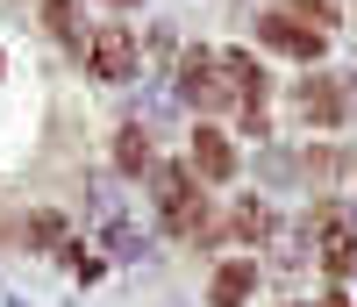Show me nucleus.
<instances>
[{"instance_id": "obj_1", "label": "nucleus", "mask_w": 357, "mask_h": 307, "mask_svg": "<svg viewBox=\"0 0 357 307\" xmlns=\"http://www.w3.org/2000/svg\"><path fill=\"white\" fill-rule=\"evenodd\" d=\"M158 207H165V222L186 236V243H200L207 214H200V186H193L186 172H158Z\"/></svg>"}, {"instance_id": "obj_2", "label": "nucleus", "mask_w": 357, "mask_h": 307, "mask_svg": "<svg viewBox=\"0 0 357 307\" xmlns=\"http://www.w3.org/2000/svg\"><path fill=\"white\" fill-rule=\"evenodd\" d=\"M257 29H264V43H272V50L301 57V65H321V50H329V36H321V29H307L301 15H264Z\"/></svg>"}, {"instance_id": "obj_3", "label": "nucleus", "mask_w": 357, "mask_h": 307, "mask_svg": "<svg viewBox=\"0 0 357 307\" xmlns=\"http://www.w3.org/2000/svg\"><path fill=\"white\" fill-rule=\"evenodd\" d=\"M186 93H193L200 107H215V100H229V93H243V86H236L229 57H186Z\"/></svg>"}, {"instance_id": "obj_4", "label": "nucleus", "mask_w": 357, "mask_h": 307, "mask_svg": "<svg viewBox=\"0 0 357 307\" xmlns=\"http://www.w3.org/2000/svg\"><path fill=\"white\" fill-rule=\"evenodd\" d=\"M86 57H93L100 79H129L136 72V36H129V29H100V36L86 43Z\"/></svg>"}, {"instance_id": "obj_5", "label": "nucleus", "mask_w": 357, "mask_h": 307, "mask_svg": "<svg viewBox=\"0 0 357 307\" xmlns=\"http://www.w3.org/2000/svg\"><path fill=\"white\" fill-rule=\"evenodd\" d=\"M193 172L200 179H236V150H229V136L215 129V121L193 129Z\"/></svg>"}, {"instance_id": "obj_6", "label": "nucleus", "mask_w": 357, "mask_h": 307, "mask_svg": "<svg viewBox=\"0 0 357 307\" xmlns=\"http://www.w3.org/2000/svg\"><path fill=\"white\" fill-rule=\"evenodd\" d=\"M250 293H257V264H250V257L222 264V271H215V286H207V300H215V307H243Z\"/></svg>"}, {"instance_id": "obj_7", "label": "nucleus", "mask_w": 357, "mask_h": 307, "mask_svg": "<svg viewBox=\"0 0 357 307\" xmlns=\"http://www.w3.org/2000/svg\"><path fill=\"white\" fill-rule=\"evenodd\" d=\"M350 257H357V243H350V222H343V214H321V264H329L336 279H343V271H350Z\"/></svg>"}, {"instance_id": "obj_8", "label": "nucleus", "mask_w": 357, "mask_h": 307, "mask_svg": "<svg viewBox=\"0 0 357 307\" xmlns=\"http://www.w3.org/2000/svg\"><path fill=\"white\" fill-rule=\"evenodd\" d=\"M301 107L321 121V129H336V121H343V93H336V79H307V86H301Z\"/></svg>"}, {"instance_id": "obj_9", "label": "nucleus", "mask_w": 357, "mask_h": 307, "mask_svg": "<svg viewBox=\"0 0 357 307\" xmlns=\"http://www.w3.org/2000/svg\"><path fill=\"white\" fill-rule=\"evenodd\" d=\"M264 222H272V214H264V200H243V207L229 214V229L243 236V243H257V236H264Z\"/></svg>"}, {"instance_id": "obj_10", "label": "nucleus", "mask_w": 357, "mask_h": 307, "mask_svg": "<svg viewBox=\"0 0 357 307\" xmlns=\"http://www.w3.org/2000/svg\"><path fill=\"white\" fill-rule=\"evenodd\" d=\"M114 158H122L129 172H143V165H151V143H143V129H122V136H114Z\"/></svg>"}, {"instance_id": "obj_11", "label": "nucleus", "mask_w": 357, "mask_h": 307, "mask_svg": "<svg viewBox=\"0 0 357 307\" xmlns=\"http://www.w3.org/2000/svg\"><path fill=\"white\" fill-rule=\"evenodd\" d=\"M50 29H57V36H86L79 15H72V0H50Z\"/></svg>"}, {"instance_id": "obj_12", "label": "nucleus", "mask_w": 357, "mask_h": 307, "mask_svg": "<svg viewBox=\"0 0 357 307\" xmlns=\"http://www.w3.org/2000/svg\"><path fill=\"white\" fill-rule=\"evenodd\" d=\"M65 236V222H57V214H36V222H29V243H57Z\"/></svg>"}]
</instances>
